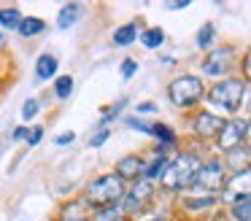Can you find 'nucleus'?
Wrapping results in <instances>:
<instances>
[{
  "label": "nucleus",
  "mask_w": 251,
  "mask_h": 221,
  "mask_svg": "<svg viewBox=\"0 0 251 221\" xmlns=\"http://www.w3.org/2000/svg\"><path fill=\"white\" fill-rule=\"evenodd\" d=\"M249 108H251V97H249Z\"/></svg>",
  "instance_id": "obj_38"
},
{
  "label": "nucleus",
  "mask_w": 251,
  "mask_h": 221,
  "mask_svg": "<svg viewBox=\"0 0 251 221\" xmlns=\"http://www.w3.org/2000/svg\"><path fill=\"white\" fill-rule=\"evenodd\" d=\"M243 95H246V86L240 84V81L229 78V81H222V84H216L211 92H208V100L213 102V105L224 108V111H238L240 102H243Z\"/></svg>",
  "instance_id": "obj_2"
},
{
  "label": "nucleus",
  "mask_w": 251,
  "mask_h": 221,
  "mask_svg": "<svg viewBox=\"0 0 251 221\" xmlns=\"http://www.w3.org/2000/svg\"><path fill=\"white\" fill-rule=\"evenodd\" d=\"M73 140V132H65V135H60V138L54 140V143H60V146H65V143H71Z\"/></svg>",
  "instance_id": "obj_30"
},
{
  "label": "nucleus",
  "mask_w": 251,
  "mask_h": 221,
  "mask_svg": "<svg viewBox=\"0 0 251 221\" xmlns=\"http://www.w3.org/2000/svg\"><path fill=\"white\" fill-rule=\"evenodd\" d=\"M151 135L162 138L165 143H173V140H176V135L170 132V127H165V124H154V127H151Z\"/></svg>",
  "instance_id": "obj_23"
},
{
  "label": "nucleus",
  "mask_w": 251,
  "mask_h": 221,
  "mask_svg": "<svg viewBox=\"0 0 251 221\" xmlns=\"http://www.w3.org/2000/svg\"><path fill=\"white\" fill-rule=\"evenodd\" d=\"M95 221H122V210L114 208V205H108V208H100L98 219Z\"/></svg>",
  "instance_id": "obj_22"
},
{
  "label": "nucleus",
  "mask_w": 251,
  "mask_h": 221,
  "mask_svg": "<svg viewBox=\"0 0 251 221\" xmlns=\"http://www.w3.org/2000/svg\"><path fill=\"white\" fill-rule=\"evenodd\" d=\"M44 27H46L44 19H38V16H27V19H22V25H19V32H22L25 38H33V35H38Z\"/></svg>",
  "instance_id": "obj_14"
},
{
  "label": "nucleus",
  "mask_w": 251,
  "mask_h": 221,
  "mask_svg": "<svg viewBox=\"0 0 251 221\" xmlns=\"http://www.w3.org/2000/svg\"><path fill=\"white\" fill-rule=\"evenodd\" d=\"M135 70H138L135 59H125V62H122V75H125V78H130V75L135 73Z\"/></svg>",
  "instance_id": "obj_27"
},
{
  "label": "nucleus",
  "mask_w": 251,
  "mask_h": 221,
  "mask_svg": "<svg viewBox=\"0 0 251 221\" xmlns=\"http://www.w3.org/2000/svg\"><path fill=\"white\" fill-rule=\"evenodd\" d=\"M41 138H44V129H41V127H33V129L27 132V143H30V146H38Z\"/></svg>",
  "instance_id": "obj_26"
},
{
  "label": "nucleus",
  "mask_w": 251,
  "mask_h": 221,
  "mask_svg": "<svg viewBox=\"0 0 251 221\" xmlns=\"http://www.w3.org/2000/svg\"><path fill=\"white\" fill-rule=\"evenodd\" d=\"M165 170H168V162H165V156H157V159H154L149 167H143V172H146V178L165 175Z\"/></svg>",
  "instance_id": "obj_19"
},
{
  "label": "nucleus",
  "mask_w": 251,
  "mask_h": 221,
  "mask_svg": "<svg viewBox=\"0 0 251 221\" xmlns=\"http://www.w3.org/2000/svg\"><path fill=\"white\" fill-rule=\"evenodd\" d=\"M224 119H219V116H213V113H202L200 119H197V124H195V129L200 135H219L224 129Z\"/></svg>",
  "instance_id": "obj_10"
},
{
  "label": "nucleus",
  "mask_w": 251,
  "mask_h": 221,
  "mask_svg": "<svg viewBox=\"0 0 251 221\" xmlns=\"http://www.w3.org/2000/svg\"><path fill=\"white\" fill-rule=\"evenodd\" d=\"M229 57H232L229 49H216V51H211L205 57V62H202V73L205 75H224L229 68Z\"/></svg>",
  "instance_id": "obj_8"
},
{
  "label": "nucleus",
  "mask_w": 251,
  "mask_h": 221,
  "mask_svg": "<svg viewBox=\"0 0 251 221\" xmlns=\"http://www.w3.org/2000/svg\"><path fill=\"white\" fill-rule=\"evenodd\" d=\"M246 129H249V124L240 122V119H232V122H227V124H224V129L219 132V146H222L224 151L238 148V143L246 138Z\"/></svg>",
  "instance_id": "obj_5"
},
{
  "label": "nucleus",
  "mask_w": 251,
  "mask_h": 221,
  "mask_svg": "<svg viewBox=\"0 0 251 221\" xmlns=\"http://www.w3.org/2000/svg\"><path fill=\"white\" fill-rule=\"evenodd\" d=\"M213 41V25L208 22V25L200 27V32H197V46L200 49H208V43Z\"/></svg>",
  "instance_id": "obj_21"
},
{
  "label": "nucleus",
  "mask_w": 251,
  "mask_h": 221,
  "mask_svg": "<svg viewBox=\"0 0 251 221\" xmlns=\"http://www.w3.org/2000/svg\"><path fill=\"white\" fill-rule=\"evenodd\" d=\"M162 41H165V32L159 30V27H151V30L143 32V46H146V49H157V46H162Z\"/></svg>",
  "instance_id": "obj_18"
},
{
  "label": "nucleus",
  "mask_w": 251,
  "mask_h": 221,
  "mask_svg": "<svg viewBox=\"0 0 251 221\" xmlns=\"http://www.w3.org/2000/svg\"><path fill=\"white\" fill-rule=\"evenodd\" d=\"M0 25L8 27V30H19L22 25V14L17 8H0Z\"/></svg>",
  "instance_id": "obj_15"
},
{
  "label": "nucleus",
  "mask_w": 251,
  "mask_h": 221,
  "mask_svg": "<svg viewBox=\"0 0 251 221\" xmlns=\"http://www.w3.org/2000/svg\"><path fill=\"white\" fill-rule=\"evenodd\" d=\"M105 140H108V129H100L98 135H92V140H89V146H92V148H98V146H103Z\"/></svg>",
  "instance_id": "obj_28"
},
{
  "label": "nucleus",
  "mask_w": 251,
  "mask_h": 221,
  "mask_svg": "<svg viewBox=\"0 0 251 221\" xmlns=\"http://www.w3.org/2000/svg\"><path fill=\"white\" fill-rule=\"evenodd\" d=\"M246 138H249V143H251V124H249V129H246Z\"/></svg>",
  "instance_id": "obj_34"
},
{
  "label": "nucleus",
  "mask_w": 251,
  "mask_h": 221,
  "mask_svg": "<svg viewBox=\"0 0 251 221\" xmlns=\"http://www.w3.org/2000/svg\"><path fill=\"white\" fill-rule=\"evenodd\" d=\"M211 202H213V197H211V194H205L202 199H184V205H186V208H205V205H211Z\"/></svg>",
  "instance_id": "obj_24"
},
{
  "label": "nucleus",
  "mask_w": 251,
  "mask_h": 221,
  "mask_svg": "<svg viewBox=\"0 0 251 221\" xmlns=\"http://www.w3.org/2000/svg\"><path fill=\"white\" fill-rule=\"evenodd\" d=\"M57 73V59L51 54H41L38 62H35V75L38 78H51Z\"/></svg>",
  "instance_id": "obj_13"
},
{
  "label": "nucleus",
  "mask_w": 251,
  "mask_h": 221,
  "mask_svg": "<svg viewBox=\"0 0 251 221\" xmlns=\"http://www.w3.org/2000/svg\"><path fill=\"white\" fill-rule=\"evenodd\" d=\"M154 111H157L154 102H141V105H138V113H154Z\"/></svg>",
  "instance_id": "obj_29"
},
{
  "label": "nucleus",
  "mask_w": 251,
  "mask_h": 221,
  "mask_svg": "<svg viewBox=\"0 0 251 221\" xmlns=\"http://www.w3.org/2000/svg\"><path fill=\"white\" fill-rule=\"evenodd\" d=\"M0 46H3V35H0Z\"/></svg>",
  "instance_id": "obj_37"
},
{
  "label": "nucleus",
  "mask_w": 251,
  "mask_h": 221,
  "mask_svg": "<svg viewBox=\"0 0 251 221\" xmlns=\"http://www.w3.org/2000/svg\"><path fill=\"white\" fill-rule=\"evenodd\" d=\"M78 14H81V5H78V3H68V5H62L60 16H57V25H60L62 30H68V27H71L73 22H78Z\"/></svg>",
  "instance_id": "obj_12"
},
{
  "label": "nucleus",
  "mask_w": 251,
  "mask_h": 221,
  "mask_svg": "<svg viewBox=\"0 0 251 221\" xmlns=\"http://www.w3.org/2000/svg\"><path fill=\"white\" fill-rule=\"evenodd\" d=\"M200 97H202V81L195 78V75H181L170 84V100L181 108L195 105Z\"/></svg>",
  "instance_id": "obj_4"
},
{
  "label": "nucleus",
  "mask_w": 251,
  "mask_h": 221,
  "mask_svg": "<svg viewBox=\"0 0 251 221\" xmlns=\"http://www.w3.org/2000/svg\"><path fill=\"white\" fill-rule=\"evenodd\" d=\"M197 186L208 189V192H216L219 186H224V172H222V165L219 162H211V165L200 167V172H197Z\"/></svg>",
  "instance_id": "obj_7"
},
{
  "label": "nucleus",
  "mask_w": 251,
  "mask_h": 221,
  "mask_svg": "<svg viewBox=\"0 0 251 221\" xmlns=\"http://www.w3.org/2000/svg\"><path fill=\"white\" fill-rule=\"evenodd\" d=\"M232 216H235V221H251V197L235 199L232 202Z\"/></svg>",
  "instance_id": "obj_16"
},
{
  "label": "nucleus",
  "mask_w": 251,
  "mask_h": 221,
  "mask_svg": "<svg viewBox=\"0 0 251 221\" xmlns=\"http://www.w3.org/2000/svg\"><path fill=\"white\" fill-rule=\"evenodd\" d=\"M243 197H251V167L246 170H238L227 183V199H243Z\"/></svg>",
  "instance_id": "obj_6"
},
{
  "label": "nucleus",
  "mask_w": 251,
  "mask_h": 221,
  "mask_svg": "<svg viewBox=\"0 0 251 221\" xmlns=\"http://www.w3.org/2000/svg\"><path fill=\"white\" fill-rule=\"evenodd\" d=\"M68 221H87V219H68Z\"/></svg>",
  "instance_id": "obj_35"
},
{
  "label": "nucleus",
  "mask_w": 251,
  "mask_h": 221,
  "mask_svg": "<svg viewBox=\"0 0 251 221\" xmlns=\"http://www.w3.org/2000/svg\"><path fill=\"white\" fill-rule=\"evenodd\" d=\"M54 92H57V97H62V100H65V97L73 92V78H71V75H60V78H57V84H54Z\"/></svg>",
  "instance_id": "obj_20"
},
{
  "label": "nucleus",
  "mask_w": 251,
  "mask_h": 221,
  "mask_svg": "<svg viewBox=\"0 0 251 221\" xmlns=\"http://www.w3.org/2000/svg\"><path fill=\"white\" fill-rule=\"evenodd\" d=\"M184 5H189V0H176V3H170L168 8H184Z\"/></svg>",
  "instance_id": "obj_32"
},
{
  "label": "nucleus",
  "mask_w": 251,
  "mask_h": 221,
  "mask_svg": "<svg viewBox=\"0 0 251 221\" xmlns=\"http://www.w3.org/2000/svg\"><path fill=\"white\" fill-rule=\"evenodd\" d=\"M135 35H138L135 25H125V27H119V30L114 32V43L116 46H130V43L135 41Z\"/></svg>",
  "instance_id": "obj_17"
},
{
  "label": "nucleus",
  "mask_w": 251,
  "mask_h": 221,
  "mask_svg": "<svg viewBox=\"0 0 251 221\" xmlns=\"http://www.w3.org/2000/svg\"><path fill=\"white\" fill-rule=\"evenodd\" d=\"M149 199H151V183L149 181L135 183V189L127 194V210H138L143 202H149Z\"/></svg>",
  "instance_id": "obj_9"
},
{
  "label": "nucleus",
  "mask_w": 251,
  "mask_h": 221,
  "mask_svg": "<svg viewBox=\"0 0 251 221\" xmlns=\"http://www.w3.org/2000/svg\"><path fill=\"white\" fill-rule=\"evenodd\" d=\"M151 221H165V219H151Z\"/></svg>",
  "instance_id": "obj_36"
},
{
  "label": "nucleus",
  "mask_w": 251,
  "mask_h": 221,
  "mask_svg": "<svg viewBox=\"0 0 251 221\" xmlns=\"http://www.w3.org/2000/svg\"><path fill=\"white\" fill-rule=\"evenodd\" d=\"M116 170H119V178H135L138 172H143V162L141 156H125V159H119Z\"/></svg>",
  "instance_id": "obj_11"
},
{
  "label": "nucleus",
  "mask_w": 251,
  "mask_h": 221,
  "mask_svg": "<svg viewBox=\"0 0 251 221\" xmlns=\"http://www.w3.org/2000/svg\"><path fill=\"white\" fill-rule=\"evenodd\" d=\"M243 70H246V75L251 78V51L246 54V62H243Z\"/></svg>",
  "instance_id": "obj_31"
},
{
  "label": "nucleus",
  "mask_w": 251,
  "mask_h": 221,
  "mask_svg": "<svg viewBox=\"0 0 251 221\" xmlns=\"http://www.w3.org/2000/svg\"><path fill=\"white\" fill-rule=\"evenodd\" d=\"M119 197H122V178L119 175L98 178V181L89 186V192H87V199H89V202H95V205H100V208L114 205Z\"/></svg>",
  "instance_id": "obj_3"
},
{
  "label": "nucleus",
  "mask_w": 251,
  "mask_h": 221,
  "mask_svg": "<svg viewBox=\"0 0 251 221\" xmlns=\"http://www.w3.org/2000/svg\"><path fill=\"white\" fill-rule=\"evenodd\" d=\"M35 113H38V102H35V100H27V102H25V108H22V116H25V119H33Z\"/></svg>",
  "instance_id": "obj_25"
},
{
  "label": "nucleus",
  "mask_w": 251,
  "mask_h": 221,
  "mask_svg": "<svg viewBox=\"0 0 251 221\" xmlns=\"http://www.w3.org/2000/svg\"><path fill=\"white\" fill-rule=\"evenodd\" d=\"M197 172H200V162L195 154H181L176 162H170L168 170H165L162 181L168 189H186L189 183L197 181Z\"/></svg>",
  "instance_id": "obj_1"
},
{
  "label": "nucleus",
  "mask_w": 251,
  "mask_h": 221,
  "mask_svg": "<svg viewBox=\"0 0 251 221\" xmlns=\"http://www.w3.org/2000/svg\"><path fill=\"white\" fill-rule=\"evenodd\" d=\"M14 138H17V140H19V138H27V129H25V127H19L17 132H14Z\"/></svg>",
  "instance_id": "obj_33"
}]
</instances>
